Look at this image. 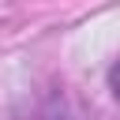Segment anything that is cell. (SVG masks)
Here are the masks:
<instances>
[{
	"instance_id": "1",
	"label": "cell",
	"mask_w": 120,
	"mask_h": 120,
	"mask_svg": "<svg viewBox=\"0 0 120 120\" xmlns=\"http://www.w3.org/2000/svg\"><path fill=\"white\" fill-rule=\"evenodd\" d=\"M41 120H82V116H79V112H75L64 98H56V101H49V105H45Z\"/></svg>"
}]
</instances>
